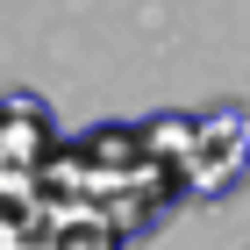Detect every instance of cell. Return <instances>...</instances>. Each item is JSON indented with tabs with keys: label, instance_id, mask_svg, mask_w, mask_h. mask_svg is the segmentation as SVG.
I'll return each mask as SVG.
<instances>
[{
	"label": "cell",
	"instance_id": "cell-1",
	"mask_svg": "<svg viewBox=\"0 0 250 250\" xmlns=\"http://www.w3.org/2000/svg\"><path fill=\"white\" fill-rule=\"evenodd\" d=\"M43 150H50L43 100H7V107H0V186L36 179L43 172Z\"/></svg>",
	"mask_w": 250,
	"mask_h": 250
}]
</instances>
